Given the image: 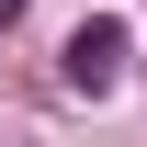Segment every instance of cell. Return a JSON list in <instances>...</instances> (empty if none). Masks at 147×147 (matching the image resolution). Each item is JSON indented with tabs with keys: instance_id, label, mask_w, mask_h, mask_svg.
Returning a JSON list of instances; mask_svg holds the SVG:
<instances>
[{
	"instance_id": "2",
	"label": "cell",
	"mask_w": 147,
	"mask_h": 147,
	"mask_svg": "<svg viewBox=\"0 0 147 147\" xmlns=\"http://www.w3.org/2000/svg\"><path fill=\"white\" fill-rule=\"evenodd\" d=\"M11 11H23V0H0V34H11Z\"/></svg>"
},
{
	"instance_id": "1",
	"label": "cell",
	"mask_w": 147,
	"mask_h": 147,
	"mask_svg": "<svg viewBox=\"0 0 147 147\" xmlns=\"http://www.w3.org/2000/svg\"><path fill=\"white\" fill-rule=\"evenodd\" d=\"M125 79V23H79L68 34V91H113Z\"/></svg>"
}]
</instances>
